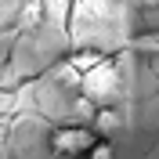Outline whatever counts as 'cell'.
I'll use <instances>...</instances> for the list:
<instances>
[{
	"mask_svg": "<svg viewBox=\"0 0 159 159\" xmlns=\"http://www.w3.org/2000/svg\"><path fill=\"white\" fill-rule=\"evenodd\" d=\"M119 90H123V80H119V69L112 58H101L98 65H90L80 76V94H83V101H94V109H112Z\"/></svg>",
	"mask_w": 159,
	"mask_h": 159,
	"instance_id": "obj_1",
	"label": "cell"
},
{
	"mask_svg": "<svg viewBox=\"0 0 159 159\" xmlns=\"http://www.w3.org/2000/svg\"><path fill=\"white\" fill-rule=\"evenodd\" d=\"M94 141H98V134L90 127H83V123H61V127L51 130V152L61 159H80L87 156L90 148H94Z\"/></svg>",
	"mask_w": 159,
	"mask_h": 159,
	"instance_id": "obj_2",
	"label": "cell"
},
{
	"mask_svg": "<svg viewBox=\"0 0 159 159\" xmlns=\"http://www.w3.org/2000/svg\"><path fill=\"white\" fill-rule=\"evenodd\" d=\"M90 130H94L98 138L119 130V112H116V109H94V116H90Z\"/></svg>",
	"mask_w": 159,
	"mask_h": 159,
	"instance_id": "obj_3",
	"label": "cell"
},
{
	"mask_svg": "<svg viewBox=\"0 0 159 159\" xmlns=\"http://www.w3.org/2000/svg\"><path fill=\"white\" fill-rule=\"evenodd\" d=\"M87 159H112V145H109L105 138H98V141H94V148L87 152Z\"/></svg>",
	"mask_w": 159,
	"mask_h": 159,
	"instance_id": "obj_4",
	"label": "cell"
}]
</instances>
